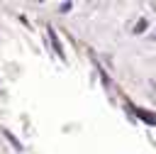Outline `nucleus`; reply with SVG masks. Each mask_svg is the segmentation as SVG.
Segmentation results:
<instances>
[{
	"instance_id": "nucleus-1",
	"label": "nucleus",
	"mask_w": 156,
	"mask_h": 154,
	"mask_svg": "<svg viewBox=\"0 0 156 154\" xmlns=\"http://www.w3.org/2000/svg\"><path fill=\"white\" fill-rule=\"evenodd\" d=\"M46 34H49V39H51V46H54V54L61 59V61H66V54H63V46H61V42H58V37H56V29L49 24L46 27Z\"/></svg>"
},
{
	"instance_id": "nucleus-2",
	"label": "nucleus",
	"mask_w": 156,
	"mask_h": 154,
	"mask_svg": "<svg viewBox=\"0 0 156 154\" xmlns=\"http://www.w3.org/2000/svg\"><path fill=\"white\" fill-rule=\"evenodd\" d=\"M134 112H136V115H139L144 122H149V125H156V115H154V112H149V110H141V108H136Z\"/></svg>"
},
{
	"instance_id": "nucleus-3",
	"label": "nucleus",
	"mask_w": 156,
	"mask_h": 154,
	"mask_svg": "<svg viewBox=\"0 0 156 154\" xmlns=\"http://www.w3.org/2000/svg\"><path fill=\"white\" fill-rule=\"evenodd\" d=\"M2 134H5L7 139H10V144H12V147H15L17 152H22V142H20V139H17V137H15V134H12V132H10L7 127H2Z\"/></svg>"
},
{
	"instance_id": "nucleus-4",
	"label": "nucleus",
	"mask_w": 156,
	"mask_h": 154,
	"mask_svg": "<svg viewBox=\"0 0 156 154\" xmlns=\"http://www.w3.org/2000/svg\"><path fill=\"white\" fill-rule=\"evenodd\" d=\"M144 27H146V20H139V22H136V29H134V34H141V32H144Z\"/></svg>"
}]
</instances>
